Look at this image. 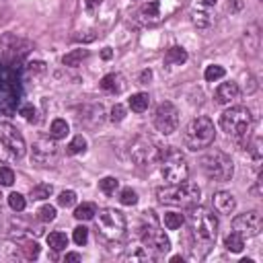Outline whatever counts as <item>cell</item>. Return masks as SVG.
Returning a JSON list of instances; mask_svg holds the SVG:
<instances>
[{"label":"cell","mask_w":263,"mask_h":263,"mask_svg":"<svg viewBox=\"0 0 263 263\" xmlns=\"http://www.w3.org/2000/svg\"><path fill=\"white\" fill-rule=\"evenodd\" d=\"M224 247L230 251V253H240L245 249V238L238 234V232H230L226 238H224Z\"/></svg>","instance_id":"24"},{"label":"cell","mask_w":263,"mask_h":263,"mask_svg":"<svg viewBox=\"0 0 263 263\" xmlns=\"http://www.w3.org/2000/svg\"><path fill=\"white\" fill-rule=\"evenodd\" d=\"M220 127H222V132H226V136L240 140L251 132L253 115L247 107H240V105L230 107L220 115Z\"/></svg>","instance_id":"6"},{"label":"cell","mask_w":263,"mask_h":263,"mask_svg":"<svg viewBox=\"0 0 263 263\" xmlns=\"http://www.w3.org/2000/svg\"><path fill=\"white\" fill-rule=\"evenodd\" d=\"M84 150H86V138H84L82 134L74 136V138L70 140L68 148H66V152H68V154H72V156H76V154H82Z\"/></svg>","instance_id":"27"},{"label":"cell","mask_w":263,"mask_h":263,"mask_svg":"<svg viewBox=\"0 0 263 263\" xmlns=\"http://www.w3.org/2000/svg\"><path fill=\"white\" fill-rule=\"evenodd\" d=\"M68 123H66V119H53L51 121V125H49V136L53 138V140H60V138H66L68 136Z\"/></svg>","instance_id":"25"},{"label":"cell","mask_w":263,"mask_h":263,"mask_svg":"<svg viewBox=\"0 0 263 263\" xmlns=\"http://www.w3.org/2000/svg\"><path fill=\"white\" fill-rule=\"evenodd\" d=\"M224 74H226V70H224L222 66H218V64L208 66V68H205V72H203V76H205V80H208V82H216V80L224 78Z\"/></svg>","instance_id":"31"},{"label":"cell","mask_w":263,"mask_h":263,"mask_svg":"<svg viewBox=\"0 0 263 263\" xmlns=\"http://www.w3.org/2000/svg\"><path fill=\"white\" fill-rule=\"evenodd\" d=\"M86 58H88V49L78 47V49L68 51V53L62 58V64H64V66H70V68H76V66H80L82 60H86Z\"/></svg>","instance_id":"20"},{"label":"cell","mask_w":263,"mask_h":263,"mask_svg":"<svg viewBox=\"0 0 263 263\" xmlns=\"http://www.w3.org/2000/svg\"><path fill=\"white\" fill-rule=\"evenodd\" d=\"M23 86L21 74L14 66L0 62V117H10L21 105Z\"/></svg>","instance_id":"2"},{"label":"cell","mask_w":263,"mask_h":263,"mask_svg":"<svg viewBox=\"0 0 263 263\" xmlns=\"http://www.w3.org/2000/svg\"><path fill=\"white\" fill-rule=\"evenodd\" d=\"M242 8V2L240 0H230L228 4H226V10L228 12H236V10H240Z\"/></svg>","instance_id":"45"},{"label":"cell","mask_w":263,"mask_h":263,"mask_svg":"<svg viewBox=\"0 0 263 263\" xmlns=\"http://www.w3.org/2000/svg\"><path fill=\"white\" fill-rule=\"evenodd\" d=\"M261 214L257 210H251V212H245V214H238L234 220H232V230L238 232L242 238H251V236H257L261 232Z\"/></svg>","instance_id":"13"},{"label":"cell","mask_w":263,"mask_h":263,"mask_svg":"<svg viewBox=\"0 0 263 263\" xmlns=\"http://www.w3.org/2000/svg\"><path fill=\"white\" fill-rule=\"evenodd\" d=\"M47 245H49V249L55 251V253L64 251V249L68 247V236H66V232H62V230L49 232V234H47Z\"/></svg>","instance_id":"23"},{"label":"cell","mask_w":263,"mask_h":263,"mask_svg":"<svg viewBox=\"0 0 263 263\" xmlns=\"http://www.w3.org/2000/svg\"><path fill=\"white\" fill-rule=\"evenodd\" d=\"M185 62H187V51L183 47L173 45V47L166 49V53H164V64L166 66H181Z\"/></svg>","instance_id":"19"},{"label":"cell","mask_w":263,"mask_h":263,"mask_svg":"<svg viewBox=\"0 0 263 263\" xmlns=\"http://www.w3.org/2000/svg\"><path fill=\"white\" fill-rule=\"evenodd\" d=\"M18 113H21L27 121H35V107H33V105H23V107L18 109Z\"/></svg>","instance_id":"42"},{"label":"cell","mask_w":263,"mask_h":263,"mask_svg":"<svg viewBox=\"0 0 263 263\" xmlns=\"http://www.w3.org/2000/svg\"><path fill=\"white\" fill-rule=\"evenodd\" d=\"M127 105H129V109H132L134 113H144V111L148 109V105H150V97H148L146 92H136V95L129 97Z\"/></svg>","instance_id":"22"},{"label":"cell","mask_w":263,"mask_h":263,"mask_svg":"<svg viewBox=\"0 0 263 263\" xmlns=\"http://www.w3.org/2000/svg\"><path fill=\"white\" fill-rule=\"evenodd\" d=\"M53 193V187L49 183H37L31 189V199H47Z\"/></svg>","instance_id":"30"},{"label":"cell","mask_w":263,"mask_h":263,"mask_svg":"<svg viewBox=\"0 0 263 263\" xmlns=\"http://www.w3.org/2000/svg\"><path fill=\"white\" fill-rule=\"evenodd\" d=\"M64 261H66V263H68V261H80V255H78V253H66Z\"/></svg>","instance_id":"48"},{"label":"cell","mask_w":263,"mask_h":263,"mask_svg":"<svg viewBox=\"0 0 263 263\" xmlns=\"http://www.w3.org/2000/svg\"><path fill=\"white\" fill-rule=\"evenodd\" d=\"M150 78H152V70H144V72L140 74V82H142V84H146Z\"/></svg>","instance_id":"47"},{"label":"cell","mask_w":263,"mask_h":263,"mask_svg":"<svg viewBox=\"0 0 263 263\" xmlns=\"http://www.w3.org/2000/svg\"><path fill=\"white\" fill-rule=\"evenodd\" d=\"M158 162H160V173H162L164 181H168L171 185L187 181V177H189V164H187L185 156L177 148H168V150L160 152Z\"/></svg>","instance_id":"8"},{"label":"cell","mask_w":263,"mask_h":263,"mask_svg":"<svg viewBox=\"0 0 263 263\" xmlns=\"http://www.w3.org/2000/svg\"><path fill=\"white\" fill-rule=\"evenodd\" d=\"M212 203H214V210L222 216H230L236 210V199L230 191H216L212 195Z\"/></svg>","instance_id":"15"},{"label":"cell","mask_w":263,"mask_h":263,"mask_svg":"<svg viewBox=\"0 0 263 263\" xmlns=\"http://www.w3.org/2000/svg\"><path fill=\"white\" fill-rule=\"evenodd\" d=\"M16 259H23L21 255V245L18 242H12V240H4L0 242V261H16Z\"/></svg>","instance_id":"18"},{"label":"cell","mask_w":263,"mask_h":263,"mask_svg":"<svg viewBox=\"0 0 263 263\" xmlns=\"http://www.w3.org/2000/svg\"><path fill=\"white\" fill-rule=\"evenodd\" d=\"M0 140L4 142V146L8 148V152L12 154V158H23L25 156V140L21 136V132L14 127V125H2V134H0Z\"/></svg>","instance_id":"14"},{"label":"cell","mask_w":263,"mask_h":263,"mask_svg":"<svg viewBox=\"0 0 263 263\" xmlns=\"http://www.w3.org/2000/svg\"><path fill=\"white\" fill-rule=\"evenodd\" d=\"M154 127L164 134V136H171L177 132L179 127V109L171 103V101H164L156 107L154 111Z\"/></svg>","instance_id":"11"},{"label":"cell","mask_w":263,"mask_h":263,"mask_svg":"<svg viewBox=\"0 0 263 263\" xmlns=\"http://www.w3.org/2000/svg\"><path fill=\"white\" fill-rule=\"evenodd\" d=\"M119 201H121L123 205H134V203L138 201V193H136L132 187H125V189H121V193H119Z\"/></svg>","instance_id":"36"},{"label":"cell","mask_w":263,"mask_h":263,"mask_svg":"<svg viewBox=\"0 0 263 263\" xmlns=\"http://www.w3.org/2000/svg\"><path fill=\"white\" fill-rule=\"evenodd\" d=\"M261 142H259V138H255L253 140V144H251V154H253V160H255V164H259V160H261Z\"/></svg>","instance_id":"43"},{"label":"cell","mask_w":263,"mask_h":263,"mask_svg":"<svg viewBox=\"0 0 263 263\" xmlns=\"http://www.w3.org/2000/svg\"><path fill=\"white\" fill-rule=\"evenodd\" d=\"M129 158H132L134 164H138V166H142V168H150L152 164L158 162V158H160V148H158V144H156L152 138H148V136H138V138L132 142V146H129Z\"/></svg>","instance_id":"9"},{"label":"cell","mask_w":263,"mask_h":263,"mask_svg":"<svg viewBox=\"0 0 263 263\" xmlns=\"http://www.w3.org/2000/svg\"><path fill=\"white\" fill-rule=\"evenodd\" d=\"M97 214V205L95 203H82L74 210V218L76 220H92Z\"/></svg>","instance_id":"29"},{"label":"cell","mask_w":263,"mask_h":263,"mask_svg":"<svg viewBox=\"0 0 263 263\" xmlns=\"http://www.w3.org/2000/svg\"><path fill=\"white\" fill-rule=\"evenodd\" d=\"M189 236H191V251L195 257H203L212 251L216 236H218V218L201 205H189L187 212Z\"/></svg>","instance_id":"1"},{"label":"cell","mask_w":263,"mask_h":263,"mask_svg":"<svg viewBox=\"0 0 263 263\" xmlns=\"http://www.w3.org/2000/svg\"><path fill=\"white\" fill-rule=\"evenodd\" d=\"M99 86L105 92H121L123 90V82H121V76L119 74H107V76H103V80L99 82Z\"/></svg>","instance_id":"21"},{"label":"cell","mask_w":263,"mask_h":263,"mask_svg":"<svg viewBox=\"0 0 263 263\" xmlns=\"http://www.w3.org/2000/svg\"><path fill=\"white\" fill-rule=\"evenodd\" d=\"M58 156H60V150L51 136L37 138L31 146V162L37 166H53L58 162Z\"/></svg>","instance_id":"10"},{"label":"cell","mask_w":263,"mask_h":263,"mask_svg":"<svg viewBox=\"0 0 263 263\" xmlns=\"http://www.w3.org/2000/svg\"><path fill=\"white\" fill-rule=\"evenodd\" d=\"M37 214H39V220H41V222H51V220H55V208H53V205H41Z\"/></svg>","instance_id":"38"},{"label":"cell","mask_w":263,"mask_h":263,"mask_svg":"<svg viewBox=\"0 0 263 263\" xmlns=\"http://www.w3.org/2000/svg\"><path fill=\"white\" fill-rule=\"evenodd\" d=\"M156 197L164 205L189 208V205H195L199 201L201 189L195 183L183 181V183H175V185H168V187H158L156 189Z\"/></svg>","instance_id":"3"},{"label":"cell","mask_w":263,"mask_h":263,"mask_svg":"<svg viewBox=\"0 0 263 263\" xmlns=\"http://www.w3.org/2000/svg\"><path fill=\"white\" fill-rule=\"evenodd\" d=\"M142 242H144V249L150 251L152 255H164V253L171 251V240H168V236H166L156 224L146 226V228L142 230Z\"/></svg>","instance_id":"12"},{"label":"cell","mask_w":263,"mask_h":263,"mask_svg":"<svg viewBox=\"0 0 263 263\" xmlns=\"http://www.w3.org/2000/svg\"><path fill=\"white\" fill-rule=\"evenodd\" d=\"M191 21H193V25L199 27V29H208V27L212 25V16H210L208 12H201V10L193 12V14H191Z\"/></svg>","instance_id":"33"},{"label":"cell","mask_w":263,"mask_h":263,"mask_svg":"<svg viewBox=\"0 0 263 263\" xmlns=\"http://www.w3.org/2000/svg\"><path fill=\"white\" fill-rule=\"evenodd\" d=\"M154 255L150 253V251H146L144 247H140L136 253H132V255H127V259H132V261H148V259H152Z\"/></svg>","instance_id":"41"},{"label":"cell","mask_w":263,"mask_h":263,"mask_svg":"<svg viewBox=\"0 0 263 263\" xmlns=\"http://www.w3.org/2000/svg\"><path fill=\"white\" fill-rule=\"evenodd\" d=\"M123 117H125V107L123 105H119V103H115L113 105V109H111V121L113 123H119V121H123Z\"/></svg>","instance_id":"40"},{"label":"cell","mask_w":263,"mask_h":263,"mask_svg":"<svg viewBox=\"0 0 263 263\" xmlns=\"http://www.w3.org/2000/svg\"><path fill=\"white\" fill-rule=\"evenodd\" d=\"M162 222H164V226L168 230H179L185 224V216L179 214V212H166L164 218H162Z\"/></svg>","instance_id":"26"},{"label":"cell","mask_w":263,"mask_h":263,"mask_svg":"<svg viewBox=\"0 0 263 263\" xmlns=\"http://www.w3.org/2000/svg\"><path fill=\"white\" fill-rule=\"evenodd\" d=\"M216 138V127H214V121L205 115L201 117H195L189 121V125L185 127L183 132V142H185V148H189L191 152H197V150H203V148H210L212 142Z\"/></svg>","instance_id":"4"},{"label":"cell","mask_w":263,"mask_h":263,"mask_svg":"<svg viewBox=\"0 0 263 263\" xmlns=\"http://www.w3.org/2000/svg\"><path fill=\"white\" fill-rule=\"evenodd\" d=\"M0 160H14V158H12V154L8 152V148L4 146V142H2V140H0Z\"/></svg>","instance_id":"44"},{"label":"cell","mask_w":263,"mask_h":263,"mask_svg":"<svg viewBox=\"0 0 263 263\" xmlns=\"http://www.w3.org/2000/svg\"><path fill=\"white\" fill-rule=\"evenodd\" d=\"M39 245L35 242V240H25L23 245H21V255H23V259H27V261H33V259H37L39 257Z\"/></svg>","instance_id":"28"},{"label":"cell","mask_w":263,"mask_h":263,"mask_svg":"<svg viewBox=\"0 0 263 263\" xmlns=\"http://www.w3.org/2000/svg\"><path fill=\"white\" fill-rule=\"evenodd\" d=\"M101 2H103V0H84V6H86L88 12H95V10L101 6Z\"/></svg>","instance_id":"46"},{"label":"cell","mask_w":263,"mask_h":263,"mask_svg":"<svg viewBox=\"0 0 263 263\" xmlns=\"http://www.w3.org/2000/svg\"><path fill=\"white\" fill-rule=\"evenodd\" d=\"M72 238H74V242L80 245V247L86 245V240H88V228H84V226H76Z\"/></svg>","instance_id":"39"},{"label":"cell","mask_w":263,"mask_h":263,"mask_svg":"<svg viewBox=\"0 0 263 263\" xmlns=\"http://www.w3.org/2000/svg\"><path fill=\"white\" fill-rule=\"evenodd\" d=\"M58 203H60L62 208H72V205L76 203V193H74L72 189H64V191L58 195Z\"/></svg>","instance_id":"34"},{"label":"cell","mask_w":263,"mask_h":263,"mask_svg":"<svg viewBox=\"0 0 263 263\" xmlns=\"http://www.w3.org/2000/svg\"><path fill=\"white\" fill-rule=\"evenodd\" d=\"M138 21L144 23V25L158 23L160 21V4L156 0H150V2L142 4L140 10H138Z\"/></svg>","instance_id":"17"},{"label":"cell","mask_w":263,"mask_h":263,"mask_svg":"<svg viewBox=\"0 0 263 263\" xmlns=\"http://www.w3.org/2000/svg\"><path fill=\"white\" fill-rule=\"evenodd\" d=\"M14 183V171L10 166H0V185L10 187Z\"/></svg>","instance_id":"37"},{"label":"cell","mask_w":263,"mask_h":263,"mask_svg":"<svg viewBox=\"0 0 263 263\" xmlns=\"http://www.w3.org/2000/svg\"><path fill=\"white\" fill-rule=\"evenodd\" d=\"M203 4H205V6H214V4H216V0H203Z\"/></svg>","instance_id":"50"},{"label":"cell","mask_w":263,"mask_h":263,"mask_svg":"<svg viewBox=\"0 0 263 263\" xmlns=\"http://www.w3.org/2000/svg\"><path fill=\"white\" fill-rule=\"evenodd\" d=\"M97 232L111 242H117L125 236V216L115 208H101L97 214Z\"/></svg>","instance_id":"5"},{"label":"cell","mask_w":263,"mask_h":263,"mask_svg":"<svg viewBox=\"0 0 263 263\" xmlns=\"http://www.w3.org/2000/svg\"><path fill=\"white\" fill-rule=\"evenodd\" d=\"M8 205H10V210H14V212H23L25 210V205H27V201H25V197L21 195V193H10L8 195Z\"/></svg>","instance_id":"35"},{"label":"cell","mask_w":263,"mask_h":263,"mask_svg":"<svg viewBox=\"0 0 263 263\" xmlns=\"http://www.w3.org/2000/svg\"><path fill=\"white\" fill-rule=\"evenodd\" d=\"M238 84L236 82H232V80H228V82H222L218 88H216V92H214V99H216V103L218 105H230V103H234L236 99H238Z\"/></svg>","instance_id":"16"},{"label":"cell","mask_w":263,"mask_h":263,"mask_svg":"<svg viewBox=\"0 0 263 263\" xmlns=\"http://www.w3.org/2000/svg\"><path fill=\"white\" fill-rule=\"evenodd\" d=\"M99 187H101V191L105 195H113L117 191V187H119V181L115 177H105V179L99 181Z\"/></svg>","instance_id":"32"},{"label":"cell","mask_w":263,"mask_h":263,"mask_svg":"<svg viewBox=\"0 0 263 263\" xmlns=\"http://www.w3.org/2000/svg\"><path fill=\"white\" fill-rule=\"evenodd\" d=\"M199 164H201V171L214 181H230L234 175V164H232L230 156L222 150H216V148L208 150L201 156Z\"/></svg>","instance_id":"7"},{"label":"cell","mask_w":263,"mask_h":263,"mask_svg":"<svg viewBox=\"0 0 263 263\" xmlns=\"http://www.w3.org/2000/svg\"><path fill=\"white\" fill-rule=\"evenodd\" d=\"M111 55H113V51H111V47H105V49L101 51V58H103V60H111Z\"/></svg>","instance_id":"49"}]
</instances>
